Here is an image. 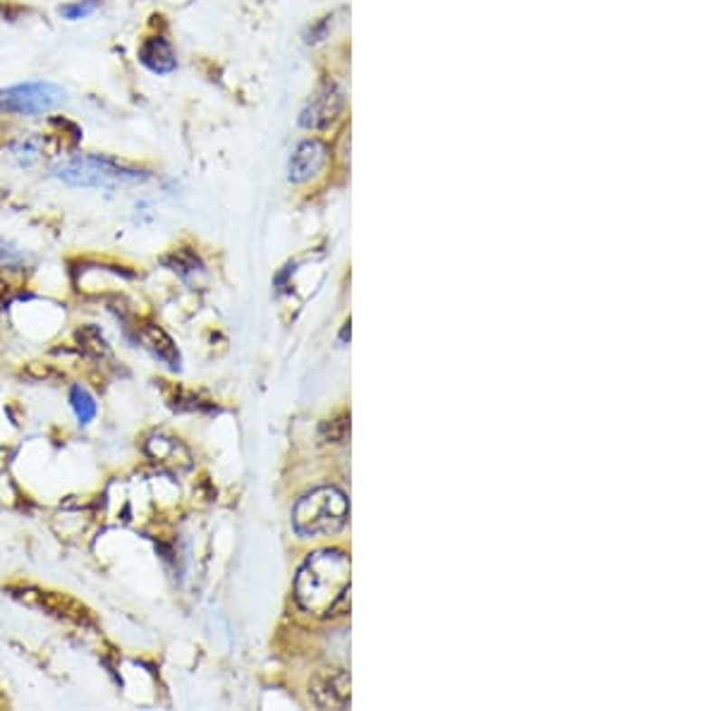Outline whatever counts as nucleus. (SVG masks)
Here are the masks:
<instances>
[{
	"mask_svg": "<svg viewBox=\"0 0 718 711\" xmlns=\"http://www.w3.org/2000/svg\"><path fill=\"white\" fill-rule=\"evenodd\" d=\"M14 154H17L22 166H32V163L39 158V144H36L34 139H27V142H22L20 147L14 149Z\"/></svg>",
	"mask_w": 718,
	"mask_h": 711,
	"instance_id": "4468645a",
	"label": "nucleus"
},
{
	"mask_svg": "<svg viewBox=\"0 0 718 711\" xmlns=\"http://www.w3.org/2000/svg\"><path fill=\"white\" fill-rule=\"evenodd\" d=\"M343 106H345V96H343L338 84L328 81L319 89V94L307 103L302 116H299V125L305 129H314V132H324L338 120Z\"/></svg>",
	"mask_w": 718,
	"mask_h": 711,
	"instance_id": "423d86ee",
	"label": "nucleus"
},
{
	"mask_svg": "<svg viewBox=\"0 0 718 711\" xmlns=\"http://www.w3.org/2000/svg\"><path fill=\"white\" fill-rule=\"evenodd\" d=\"M27 266V254L14 247L13 242H7L5 237H0V269L7 271H22Z\"/></svg>",
	"mask_w": 718,
	"mask_h": 711,
	"instance_id": "f8f14e48",
	"label": "nucleus"
},
{
	"mask_svg": "<svg viewBox=\"0 0 718 711\" xmlns=\"http://www.w3.org/2000/svg\"><path fill=\"white\" fill-rule=\"evenodd\" d=\"M53 173L70 187H91V190H118V187L139 185L149 177L132 166H125L109 156H91V154L70 156L68 161L58 163Z\"/></svg>",
	"mask_w": 718,
	"mask_h": 711,
	"instance_id": "f03ea898",
	"label": "nucleus"
},
{
	"mask_svg": "<svg viewBox=\"0 0 718 711\" xmlns=\"http://www.w3.org/2000/svg\"><path fill=\"white\" fill-rule=\"evenodd\" d=\"M101 5V0H77V3H70V5L61 7V14L65 20H84L89 14L94 13L96 7Z\"/></svg>",
	"mask_w": 718,
	"mask_h": 711,
	"instance_id": "ddd939ff",
	"label": "nucleus"
},
{
	"mask_svg": "<svg viewBox=\"0 0 718 711\" xmlns=\"http://www.w3.org/2000/svg\"><path fill=\"white\" fill-rule=\"evenodd\" d=\"M137 58L154 75H170V72L177 70L175 51H173V46H170V41L165 36H149V39H144L139 51H137Z\"/></svg>",
	"mask_w": 718,
	"mask_h": 711,
	"instance_id": "9d476101",
	"label": "nucleus"
},
{
	"mask_svg": "<svg viewBox=\"0 0 718 711\" xmlns=\"http://www.w3.org/2000/svg\"><path fill=\"white\" fill-rule=\"evenodd\" d=\"M347 498L335 487L314 488L312 494L302 496L292 510V527L299 536H328L345 527Z\"/></svg>",
	"mask_w": 718,
	"mask_h": 711,
	"instance_id": "7ed1b4c3",
	"label": "nucleus"
},
{
	"mask_svg": "<svg viewBox=\"0 0 718 711\" xmlns=\"http://www.w3.org/2000/svg\"><path fill=\"white\" fill-rule=\"evenodd\" d=\"M13 596H17L27 606H36V609L46 611L51 616L65 618L70 623L84 625V628L96 625L91 611L84 603H80L77 599H72L68 594H61V592H43L34 590V587H24V590H13Z\"/></svg>",
	"mask_w": 718,
	"mask_h": 711,
	"instance_id": "39448f33",
	"label": "nucleus"
},
{
	"mask_svg": "<svg viewBox=\"0 0 718 711\" xmlns=\"http://www.w3.org/2000/svg\"><path fill=\"white\" fill-rule=\"evenodd\" d=\"M328 144L324 139H305L299 144L295 154L290 158V166H288V173H290V183L299 185L312 180L314 175H319L324 166L328 163Z\"/></svg>",
	"mask_w": 718,
	"mask_h": 711,
	"instance_id": "6e6552de",
	"label": "nucleus"
},
{
	"mask_svg": "<svg viewBox=\"0 0 718 711\" xmlns=\"http://www.w3.org/2000/svg\"><path fill=\"white\" fill-rule=\"evenodd\" d=\"M137 340H139L142 347H146L154 357L161 359L163 365L170 366V369H180V362H183L180 350H177L175 340L170 338L161 326L156 324L137 326Z\"/></svg>",
	"mask_w": 718,
	"mask_h": 711,
	"instance_id": "1a4fd4ad",
	"label": "nucleus"
},
{
	"mask_svg": "<svg viewBox=\"0 0 718 711\" xmlns=\"http://www.w3.org/2000/svg\"><path fill=\"white\" fill-rule=\"evenodd\" d=\"M68 101V91L53 81H24L0 89V113L7 116H43Z\"/></svg>",
	"mask_w": 718,
	"mask_h": 711,
	"instance_id": "20e7f679",
	"label": "nucleus"
},
{
	"mask_svg": "<svg viewBox=\"0 0 718 711\" xmlns=\"http://www.w3.org/2000/svg\"><path fill=\"white\" fill-rule=\"evenodd\" d=\"M350 592V558L343 551H316L295 577V599L312 616H333Z\"/></svg>",
	"mask_w": 718,
	"mask_h": 711,
	"instance_id": "f257e3e1",
	"label": "nucleus"
},
{
	"mask_svg": "<svg viewBox=\"0 0 718 711\" xmlns=\"http://www.w3.org/2000/svg\"><path fill=\"white\" fill-rule=\"evenodd\" d=\"M314 705L321 709H345L350 705V676L345 671H321L309 685Z\"/></svg>",
	"mask_w": 718,
	"mask_h": 711,
	"instance_id": "0eeeda50",
	"label": "nucleus"
},
{
	"mask_svg": "<svg viewBox=\"0 0 718 711\" xmlns=\"http://www.w3.org/2000/svg\"><path fill=\"white\" fill-rule=\"evenodd\" d=\"M328 27H331V17H324L321 22H316V24L307 32V43H319V41H324L326 34H328Z\"/></svg>",
	"mask_w": 718,
	"mask_h": 711,
	"instance_id": "2eb2a0df",
	"label": "nucleus"
},
{
	"mask_svg": "<svg viewBox=\"0 0 718 711\" xmlns=\"http://www.w3.org/2000/svg\"><path fill=\"white\" fill-rule=\"evenodd\" d=\"M70 405H72V412H75L77 422H80L81 427H87V424L94 422L99 407H96L94 395L89 393L87 388L72 386V391H70Z\"/></svg>",
	"mask_w": 718,
	"mask_h": 711,
	"instance_id": "9b49d317",
	"label": "nucleus"
}]
</instances>
